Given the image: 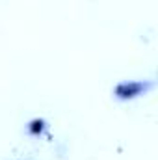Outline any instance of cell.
I'll return each mask as SVG.
<instances>
[{
	"label": "cell",
	"instance_id": "cell-1",
	"mask_svg": "<svg viewBox=\"0 0 158 160\" xmlns=\"http://www.w3.org/2000/svg\"><path fill=\"white\" fill-rule=\"evenodd\" d=\"M41 128H43V123H41V121H34V123H32V128H30V130H32L34 134H37V132H41Z\"/></svg>",
	"mask_w": 158,
	"mask_h": 160
}]
</instances>
